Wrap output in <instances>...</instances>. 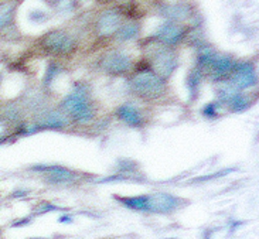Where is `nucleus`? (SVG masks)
<instances>
[{
  "label": "nucleus",
  "instance_id": "7",
  "mask_svg": "<svg viewBox=\"0 0 259 239\" xmlns=\"http://www.w3.org/2000/svg\"><path fill=\"white\" fill-rule=\"evenodd\" d=\"M230 81L232 86L237 89H245V88L252 86L256 82L253 67L248 63L234 64L231 74H230Z\"/></svg>",
  "mask_w": 259,
  "mask_h": 239
},
{
  "label": "nucleus",
  "instance_id": "17",
  "mask_svg": "<svg viewBox=\"0 0 259 239\" xmlns=\"http://www.w3.org/2000/svg\"><path fill=\"white\" fill-rule=\"evenodd\" d=\"M98 2H101V3H104V2H106V0H98Z\"/></svg>",
  "mask_w": 259,
  "mask_h": 239
},
{
  "label": "nucleus",
  "instance_id": "11",
  "mask_svg": "<svg viewBox=\"0 0 259 239\" xmlns=\"http://www.w3.org/2000/svg\"><path fill=\"white\" fill-rule=\"evenodd\" d=\"M116 115L120 120H123L127 126L131 127H140L145 123V119H143L142 113L139 112V109H136L135 106L129 105V104L119 106L116 109Z\"/></svg>",
  "mask_w": 259,
  "mask_h": 239
},
{
  "label": "nucleus",
  "instance_id": "2",
  "mask_svg": "<svg viewBox=\"0 0 259 239\" xmlns=\"http://www.w3.org/2000/svg\"><path fill=\"white\" fill-rule=\"evenodd\" d=\"M60 111L75 122H90L94 118V106L81 89L70 93L60 105Z\"/></svg>",
  "mask_w": 259,
  "mask_h": 239
},
{
  "label": "nucleus",
  "instance_id": "15",
  "mask_svg": "<svg viewBox=\"0 0 259 239\" xmlns=\"http://www.w3.org/2000/svg\"><path fill=\"white\" fill-rule=\"evenodd\" d=\"M166 16L168 19H171L170 21H182L184 19H187L190 16V9L184 5H175V6H168L166 10Z\"/></svg>",
  "mask_w": 259,
  "mask_h": 239
},
{
  "label": "nucleus",
  "instance_id": "16",
  "mask_svg": "<svg viewBox=\"0 0 259 239\" xmlns=\"http://www.w3.org/2000/svg\"><path fill=\"white\" fill-rule=\"evenodd\" d=\"M200 77H201L200 71H193L190 74L189 79H187V84H189V89L191 92H194L198 88V85H200Z\"/></svg>",
  "mask_w": 259,
  "mask_h": 239
},
{
  "label": "nucleus",
  "instance_id": "13",
  "mask_svg": "<svg viewBox=\"0 0 259 239\" xmlns=\"http://www.w3.org/2000/svg\"><path fill=\"white\" fill-rule=\"evenodd\" d=\"M139 23L131 20L120 24V27L118 28V31L115 33V37H116L118 41H131V40H135V38L139 35Z\"/></svg>",
  "mask_w": 259,
  "mask_h": 239
},
{
  "label": "nucleus",
  "instance_id": "18",
  "mask_svg": "<svg viewBox=\"0 0 259 239\" xmlns=\"http://www.w3.org/2000/svg\"><path fill=\"white\" fill-rule=\"evenodd\" d=\"M0 81H2V78H0Z\"/></svg>",
  "mask_w": 259,
  "mask_h": 239
},
{
  "label": "nucleus",
  "instance_id": "4",
  "mask_svg": "<svg viewBox=\"0 0 259 239\" xmlns=\"http://www.w3.org/2000/svg\"><path fill=\"white\" fill-rule=\"evenodd\" d=\"M184 201L166 193H156L152 196H146L145 211L156 212V214H170L180 208Z\"/></svg>",
  "mask_w": 259,
  "mask_h": 239
},
{
  "label": "nucleus",
  "instance_id": "8",
  "mask_svg": "<svg viewBox=\"0 0 259 239\" xmlns=\"http://www.w3.org/2000/svg\"><path fill=\"white\" fill-rule=\"evenodd\" d=\"M120 24H122V16H120L119 12L105 10L104 13L99 14V17L97 19L95 30H97V34L99 37L105 38V37L115 35L118 28L120 27Z\"/></svg>",
  "mask_w": 259,
  "mask_h": 239
},
{
  "label": "nucleus",
  "instance_id": "5",
  "mask_svg": "<svg viewBox=\"0 0 259 239\" xmlns=\"http://www.w3.org/2000/svg\"><path fill=\"white\" fill-rule=\"evenodd\" d=\"M177 68V56L167 47L157 50L152 57V70L161 79H167Z\"/></svg>",
  "mask_w": 259,
  "mask_h": 239
},
{
  "label": "nucleus",
  "instance_id": "10",
  "mask_svg": "<svg viewBox=\"0 0 259 239\" xmlns=\"http://www.w3.org/2000/svg\"><path fill=\"white\" fill-rule=\"evenodd\" d=\"M186 35V28L180 23L167 21L161 26L156 33V40L160 41L163 45H175L180 42Z\"/></svg>",
  "mask_w": 259,
  "mask_h": 239
},
{
  "label": "nucleus",
  "instance_id": "3",
  "mask_svg": "<svg viewBox=\"0 0 259 239\" xmlns=\"http://www.w3.org/2000/svg\"><path fill=\"white\" fill-rule=\"evenodd\" d=\"M42 50L49 51L51 54L58 56H68L74 50L77 49V44L70 34L61 30H53L40 40Z\"/></svg>",
  "mask_w": 259,
  "mask_h": 239
},
{
  "label": "nucleus",
  "instance_id": "12",
  "mask_svg": "<svg viewBox=\"0 0 259 239\" xmlns=\"http://www.w3.org/2000/svg\"><path fill=\"white\" fill-rule=\"evenodd\" d=\"M68 120L65 118L61 111H51L42 115L40 118V122L35 125L37 129H60V127L67 126Z\"/></svg>",
  "mask_w": 259,
  "mask_h": 239
},
{
  "label": "nucleus",
  "instance_id": "9",
  "mask_svg": "<svg viewBox=\"0 0 259 239\" xmlns=\"http://www.w3.org/2000/svg\"><path fill=\"white\" fill-rule=\"evenodd\" d=\"M31 171L41 173L47 181L54 184H68L77 178V174L72 170L61 166H34L31 167Z\"/></svg>",
  "mask_w": 259,
  "mask_h": 239
},
{
  "label": "nucleus",
  "instance_id": "1",
  "mask_svg": "<svg viewBox=\"0 0 259 239\" xmlns=\"http://www.w3.org/2000/svg\"><path fill=\"white\" fill-rule=\"evenodd\" d=\"M131 89L139 98L154 101L164 95L166 82L159 75H156L153 71H140L131 79Z\"/></svg>",
  "mask_w": 259,
  "mask_h": 239
},
{
  "label": "nucleus",
  "instance_id": "6",
  "mask_svg": "<svg viewBox=\"0 0 259 239\" xmlns=\"http://www.w3.org/2000/svg\"><path fill=\"white\" fill-rule=\"evenodd\" d=\"M101 68L111 75H125L132 70V60L125 53L113 51L101 60Z\"/></svg>",
  "mask_w": 259,
  "mask_h": 239
},
{
  "label": "nucleus",
  "instance_id": "14",
  "mask_svg": "<svg viewBox=\"0 0 259 239\" xmlns=\"http://www.w3.org/2000/svg\"><path fill=\"white\" fill-rule=\"evenodd\" d=\"M16 13V5L13 2H3L0 3V31L12 24Z\"/></svg>",
  "mask_w": 259,
  "mask_h": 239
}]
</instances>
